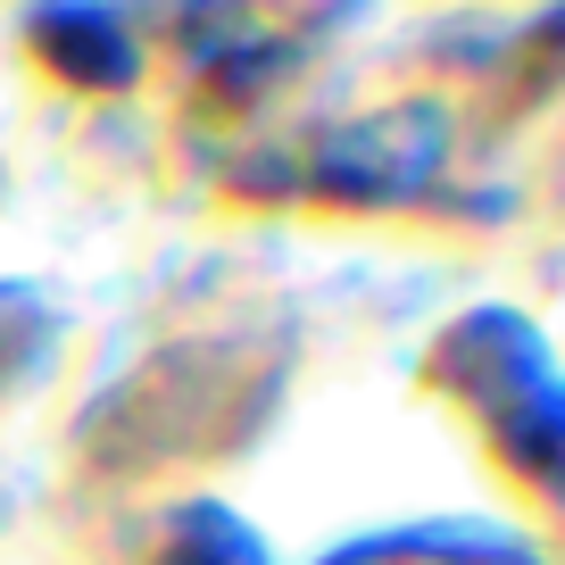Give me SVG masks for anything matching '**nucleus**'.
I'll use <instances>...</instances> for the list:
<instances>
[{"mask_svg":"<svg viewBox=\"0 0 565 565\" xmlns=\"http://www.w3.org/2000/svg\"><path fill=\"white\" fill-rule=\"evenodd\" d=\"M167 565H209V557H192V548H175V557H167ZM216 565H249V541H233V548H225V557H216Z\"/></svg>","mask_w":565,"mask_h":565,"instance_id":"obj_2","label":"nucleus"},{"mask_svg":"<svg viewBox=\"0 0 565 565\" xmlns=\"http://www.w3.org/2000/svg\"><path fill=\"white\" fill-rule=\"evenodd\" d=\"M341 565H532V557L475 548V541H391V548H366V557H341Z\"/></svg>","mask_w":565,"mask_h":565,"instance_id":"obj_1","label":"nucleus"}]
</instances>
